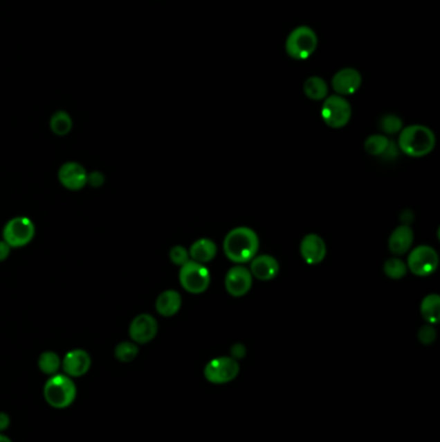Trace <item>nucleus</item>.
I'll return each instance as SVG.
<instances>
[{
	"instance_id": "obj_22",
	"label": "nucleus",
	"mask_w": 440,
	"mask_h": 442,
	"mask_svg": "<svg viewBox=\"0 0 440 442\" xmlns=\"http://www.w3.org/2000/svg\"><path fill=\"white\" fill-rule=\"evenodd\" d=\"M49 127H51L53 134H56L57 136H65L73 128V119L67 114L66 112L59 110L51 118Z\"/></svg>"
},
{
	"instance_id": "obj_13",
	"label": "nucleus",
	"mask_w": 440,
	"mask_h": 442,
	"mask_svg": "<svg viewBox=\"0 0 440 442\" xmlns=\"http://www.w3.org/2000/svg\"><path fill=\"white\" fill-rule=\"evenodd\" d=\"M300 252L304 261L309 265H318L320 264L327 256V245L322 237L318 234H307L305 236L301 245Z\"/></svg>"
},
{
	"instance_id": "obj_10",
	"label": "nucleus",
	"mask_w": 440,
	"mask_h": 442,
	"mask_svg": "<svg viewBox=\"0 0 440 442\" xmlns=\"http://www.w3.org/2000/svg\"><path fill=\"white\" fill-rule=\"evenodd\" d=\"M252 282L253 277L248 268L243 265H235L226 273L225 288L231 297L241 298L247 295L249 290L252 289Z\"/></svg>"
},
{
	"instance_id": "obj_29",
	"label": "nucleus",
	"mask_w": 440,
	"mask_h": 442,
	"mask_svg": "<svg viewBox=\"0 0 440 442\" xmlns=\"http://www.w3.org/2000/svg\"><path fill=\"white\" fill-rule=\"evenodd\" d=\"M437 339V331L435 328L431 326V325H426V326H422L419 331V340L421 342L422 344L425 346H429L434 340Z\"/></svg>"
},
{
	"instance_id": "obj_16",
	"label": "nucleus",
	"mask_w": 440,
	"mask_h": 442,
	"mask_svg": "<svg viewBox=\"0 0 440 442\" xmlns=\"http://www.w3.org/2000/svg\"><path fill=\"white\" fill-rule=\"evenodd\" d=\"M249 263V272L252 277L259 281H271L275 279L280 269L277 260L270 255L255 256Z\"/></svg>"
},
{
	"instance_id": "obj_27",
	"label": "nucleus",
	"mask_w": 440,
	"mask_h": 442,
	"mask_svg": "<svg viewBox=\"0 0 440 442\" xmlns=\"http://www.w3.org/2000/svg\"><path fill=\"white\" fill-rule=\"evenodd\" d=\"M380 127L385 134L395 135L403 130L402 119L399 116H392V114L383 116L380 121Z\"/></svg>"
},
{
	"instance_id": "obj_30",
	"label": "nucleus",
	"mask_w": 440,
	"mask_h": 442,
	"mask_svg": "<svg viewBox=\"0 0 440 442\" xmlns=\"http://www.w3.org/2000/svg\"><path fill=\"white\" fill-rule=\"evenodd\" d=\"M105 183V176L98 171L95 173H88V177H86V184H89L93 188H98L101 186L102 184Z\"/></svg>"
},
{
	"instance_id": "obj_34",
	"label": "nucleus",
	"mask_w": 440,
	"mask_h": 442,
	"mask_svg": "<svg viewBox=\"0 0 440 442\" xmlns=\"http://www.w3.org/2000/svg\"><path fill=\"white\" fill-rule=\"evenodd\" d=\"M10 416L6 413H0V432L6 431L10 427Z\"/></svg>"
},
{
	"instance_id": "obj_26",
	"label": "nucleus",
	"mask_w": 440,
	"mask_h": 442,
	"mask_svg": "<svg viewBox=\"0 0 440 442\" xmlns=\"http://www.w3.org/2000/svg\"><path fill=\"white\" fill-rule=\"evenodd\" d=\"M383 272L389 279H401L408 273V268H407V264L402 260L392 258L385 261Z\"/></svg>"
},
{
	"instance_id": "obj_17",
	"label": "nucleus",
	"mask_w": 440,
	"mask_h": 442,
	"mask_svg": "<svg viewBox=\"0 0 440 442\" xmlns=\"http://www.w3.org/2000/svg\"><path fill=\"white\" fill-rule=\"evenodd\" d=\"M182 306V298L180 292L176 290L163 291L155 301L156 312L163 317H173L176 316Z\"/></svg>"
},
{
	"instance_id": "obj_6",
	"label": "nucleus",
	"mask_w": 440,
	"mask_h": 442,
	"mask_svg": "<svg viewBox=\"0 0 440 442\" xmlns=\"http://www.w3.org/2000/svg\"><path fill=\"white\" fill-rule=\"evenodd\" d=\"M35 236V225L25 216L10 219L3 229V240H6L12 249H19L29 245Z\"/></svg>"
},
{
	"instance_id": "obj_25",
	"label": "nucleus",
	"mask_w": 440,
	"mask_h": 442,
	"mask_svg": "<svg viewBox=\"0 0 440 442\" xmlns=\"http://www.w3.org/2000/svg\"><path fill=\"white\" fill-rule=\"evenodd\" d=\"M389 139L386 136L383 135H372L369 136L365 143H364V149L367 153L374 155V157H378V155H383L389 145Z\"/></svg>"
},
{
	"instance_id": "obj_7",
	"label": "nucleus",
	"mask_w": 440,
	"mask_h": 442,
	"mask_svg": "<svg viewBox=\"0 0 440 442\" xmlns=\"http://www.w3.org/2000/svg\"><path fill=\"white\" fill-rule=\"evenodd\" d=\"M322 118L331 128H342L350 122L351 106L342 96L327 97L322 106Z\"/></svg>"
},
{
	"instance_id": "obj_14",
	"label": "nucleus",
	"mask_w": 440,
	"mask_h": 442,
	"mask_svg": "<svg viewBox=\"0 0 440 442\" xmlns=\"http://www.w3.org/2000/svg\"><path fill=\"white\" fill-rule=\"evenodd\" d=\"M61 367L64 369V374L67 376L80 378L91 369V356L84 349H73L64 357Z\"/></svg>"
},
{
	"instance_id": "obj_15",
	"label": "nucleus",
	"mask_w": 440,
	"mask_h": 442,
	"mask_svg": "<svg viewBox=\"0 0 440 442\" xmlns=\"http://www.w3.org/2000/svg\"><path fill=\"white\" fill-rule=\"evenodd\" d=\"M360 86H362V76L355 69H342L337 71L332 79V87L338 96L354 95Z\"/></svg>"
},
{
	"instance_id": "obj_11",
	"label": "nucleus",
	"mask_w": 440,
	"mask_h": 442,
	"mask_svg": "<svg viewBox=\"0 0 440 442\" xmlns=\"http://www.w3.org/2000/svg\"><path fill=\"white\" fill-rule=\"evenodd\" d=\"M158 334L156 319L147 313L138 315L129 325V337L136 344L150 343Z\"/></svg>"
},
{
	"instance_id": "obj_8",
	"label": "nucleus",
	"mask_w": 440,
	"mask_h": 442,
	"mask_svg": "<svg viewBox=\"0 0 440 442\" xmlns=\"http://www.w3.org/2000/svg\"><path fill=\"white\" fill-rule=\"evenodd\" d=\"M439 267L438 252L430 246H419L412 251L408 256L407 268L414 276L428 277Z\"/></svg>"
},
{
	"instance_id": "obj_28",
	"label": "nucleus",
	"mask_w": 440,
	"mask_h": 442,
	"mask_svg": "<svg viewBox=\"0 0 440 442\" xmlns=\"http://www.w3.org/2000/svg\"><path fill=\"white\" fill-rule=\"evenodd\" d=\"M169 259L174 265L182 267L183 264H186L190 260V255H189V251L186 250L185 247L174 246L169 252Z\"/></svg>"
},
{
	"instance_id": "obj_20",
	"label": "nucleus",
	"mask_w": 440,
	"mask_h": 442,
	"mask_svg": "<svg viewBox=\"0 0 440 442\" xmlns=\"http://www.w3.org/2000/svg\"><path fill=\"white\" fill-rule=\"evenodd\" d=\"M421 315L429 325H437L440 318V297L430 294L425 297L421 303Z\"/></svg>"
},
{
	"instance_id": "obj_3",
	"label": "nucleus",
	"mask_w": 440,
	"mask_h": 442,
	"mask_svg": "<svg viewBox=\"0 0 440 442\" xmlns=\"http://www.w3.org/2000/svg\"><path fill=\"white\" fill-rule=\"evenodd\" d=\"M47 404L55 409H66L77 398V385L65 374L52 375L43 389Z\"/></svg>"
},
{
	"instance_id": "obj_23",
	"label": "nucleus",
	"mask_w": 440,
	"mask_h": 442,
	"mask_svg": "<svg viewBox=\"0 0 440 442\" xmlns=\"http://www.w3.org/2000/svg\"><path fill=\"white\" fill-rule=\"evenodd\" d=\"M61 362L62 361L57 353L47 351V352H43L39 357L38 366L43 374L52 376V375L57 374L58 370L61 369Z\"/></svg>"
},
{
	"instance_id": "obj_33",
	"label": "nucleus",
	"mask_w": 440,
	"mask_h": 442,
	"mask_svg": "<svg viewBox=\"0 0 440 442\" xmlns=\"http://www.w3.org/2000/svg\"><path fill=\"white\" fill-rule=\"evenodd\" d=\"M10 249H12V247H10V245H8L6 240H0V263H3V261H6V260L8 259Z\"/></svg>"
},
{
	"instance_id": "obj_21",
	"label": "nucleus",
	"mask_w": 440,
	"mask_h": 442,
	"mask_svg": "<svg viewBox=\"0 0 440 442\" xmlns=\"http://www.w3.org/2000/svg\"><path fill=\"white\" fill-rule=\"evenodd\" d=\"M304 94L310 100H314V101L326 100L327 95H328V86H327L326 80L320 77L309 78L304 85Z\"/></svg>"
},
{
	"instance_id": "obj_35",
	"label": "nucleus",
	"mask_w": 440,
	"mask_h": 442,
	"mask_svg": "<svg viewBox=\"0 0 440 442\" xmlns=\"http://www.w3.org/2000/svg\"><path fill=\"white\" fill-rule=\"evenodd\" d=\"M0 442H12L10 437H7L6 434H3V433H0Z\"/></svg>"
},
{
	"instance_id": "obj_4",
	"label": "nucleus",
	"mask_w": 440,
	"mask_h": 442,
	"mask_svg": "<svg viewBox=\"0 0 440 442\" xmlns=\"http://www.w3.org/2000/svg\"><path fill=\"white\" fill-rule=\"evenodd\" d=\"M318 48L315 31L309 26H298L288 35L286 52L297 61H304L314 55Z\"/></svg>"
},
{
	"instance_id": "obj_31",
	"label": "nucleus",
	"mask_w": 440,
	"mask_h": 442,
	"mask_svg": "<svg viewBox=\"0 0 440 442\" xmlns=\"http://www.w3.org/2000/svg\"><path fill=\"white\" fill-rule=\"evenodd\" d=\"M246 356V346L243 344H234L231 346V358L240 360Z\"/></svg>"
},
{
	"instance_id": "obj_18",
	"label": "nucleus",
	"mask_w": 440,
	"mask_h": 442,
	"mask_svg": "<svg viewBox=\"0 0 440 442\" xmlns=\"http://www.w3.org/2000/svg\"><path fill=\"white\" fill-rule=\"evenodd\" d=\"M413 243V231L410 225H401L395 228L389 238V250L394 255H404L408 252Z\"/></svg>"
},
{
	"instance_id": "obj_32",
	"label": "nucleus",
	"mask_w": 440,
	"mask_h": 442,
	"mask_svg": "<svg viewBox=\"0 0 440 442\" xmlns=\"http://www.w3.org/2000/svg\"><path fill=\"white\" fill-rule=\"evenodd\" d=\"M398 146L394 144L392 141H389V145H387V148H386V150H385V153L383 154V158L385 159H394L396 155H398Z\"/></svg>"
},
{
	"instance_id": "obj_12",
	"label": "nucleus",
	"mask_w": 440,
	"mask_h": 442,
	"mask_svg": "<svg viewBox=\"0 0 440 442\" xmlns=\"http://www.w3.org/2000/svg\"><path fill=\"white\" fill-rule=\"evenodd\" d=\"M88 173L86 168L77 162H67L58 170V180L67 191L77 192L86 185Z\"/></svg>"
},
{
	"instance_id": "obj_2",
	"label": "nucleus",
	"mask_w": 440,
	"mask_h": 442,
	"mask_svg": "<svg viewBox=\"0 0 440 442\" xmlns=\"http://www.w3.org/2000/svg\"><path fill=\"white\" fill-rule=\"evenodd\" d=\"M435 135L429 127L413 125L401 131L398 148L410 157L420 158L430 154L435 148Z\"/></svg>"
},
{
	"instance_id": "obj_24",
	"label": "nucleus",
	"mask_w": 440,
	"mask_h": 442,
	"mask_svg": "<svg viewBox=\"0 0 440 442\" xmlns=\"http://www.w3.org/2000/svg\"><path fill=\"white\" fill-rule=\"evenodd\" d=\"M138 346L134 342H122L115 346V358L120 362H131L138 356Z\"/></svg>"
},
{
	"instance_id": "obj_5",
	"label": "nucleus",
	"mask_w": 440,
	"mask_h": 442,
	"mask_svg": "<svg viewBox=\"0 0 440 442\" xmlns=\"http://www.w3.org/2000/svg\"><path fill=\"white\" fill-rule=\"evenodd\" d=\"M180 268L181 269H180L178 279L185 291L194 295H199L210 288L211 274H210V270L204 267V264L189 260Z\"/></svg>"
},
{
	"instance_id": "obj_1",
	"label": "nucleus",
	"mask_w": 440,
	"mask_h": 442,
	"mask_svg": "<svg viewBox=\"0 0 440 442\" xmlns=\"http://www.w3.org/2000/svg\"><path fill=\"white\" fill-rule=\"evenodd\" d=\"M259 236L247 227H239L230 231L223 240V251L228 259L238 265L249 263L257 255Z\"/></svg>"
},
{
	"instance_id": "obj_19",
	"label": "nucleus",
	"mask_w": 440,
	"mask_h": 442,
	"mask_svg": "<svg viewBox=\"0 0 440 442\" xmlns=\"http://www.w3.org/2000/svg\"><path fill=\"white\" fill-rule=\"evenodd\" d=\"M216 254H217V246L213 240L208 238L195 240L189 250L190 259L201 264H207L212 261L216 258Z\"/></svg>"
},
{
	"instance_id": "obj_9",
	"label": "nucleus",
	"mask_w": 440,
	"mask_h": 442,
	"mask_svg": "<svg viewBox=\"0 0 440 442\" xmlns=\"http://www.w3.org/2000/svg\"><path fill=\"white\" fill-rule=\"evenodd\" d=\"M239 374V364L231 357H219L211 360L205 369L204 376L213 384H225L234 380Z\"/></svg>"
}]
</instances>
